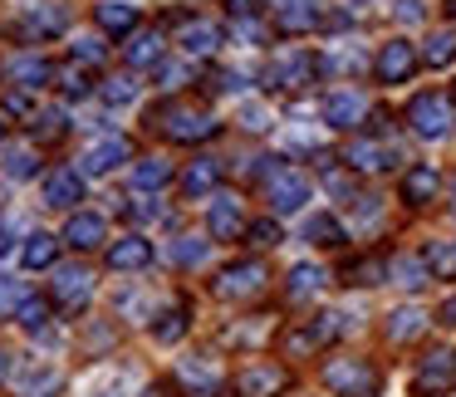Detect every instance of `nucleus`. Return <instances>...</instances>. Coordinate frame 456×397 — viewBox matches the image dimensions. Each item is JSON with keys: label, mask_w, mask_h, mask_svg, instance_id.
Segmentation results:
<instances>
[{"label": "nucleus", "mask_w": 456, "mask_h": 397, "mask_svg": "<svg viewBox=\"0 0 456 397\" xmlns=\"http://www.w3.org/2000/svg\"><path fill=\"white\" fill-rule=\"evenodd\" d=\"M397 20H422V0H397Z\"/></svg>", "instance_id": "3c124183"}, {"label": "nucleus", "mask_w": 456, "mask_h": 397, "mask_svg": "<svg viewBox=\"0 0 456 397\" xmlns=\"http://www.w3.org/2000/svg\"><path fill=\"white\" fill-rule=\"evenodd\" d=\"M246 240H250L256 250H270V246H280L285 236H280V221L270 216V221H250V226H246Z\"/></svg>", "instance_id": "a18cd8bd"}, {"label": "nucleus", "mask_w": 456, "mask_h": 397, "mask_svg": "<svg viewBox=\"0 0 456 397\" xmlns=\"http://www.w3.org/2000/svg\"><path fill=\"white\" fill-rule=\"evenodd\" d=\"M50 299L60 309H69V314H79V309L94 299V275H89V270H79V265L60 270V275H54V285H50Z\"/></svg>", "instance_id": "2eb2a0df"}, {"label": "nucleus", "mask_w": 456, "mask_h": 397, "mask_svg": "<svg viewBox=\"0 0 456 397\" xmlns=\"http://www.w3.org/2000/svg\"><path fill=\"white\" fill-rule=\"evenodd\" d=\"M148 265H152L148 236H118L109 246V270H118V275H133V270H148Z\"/></svg>", "instance_id": "393cba45"}, {"label": "nucleus", "mask_w": 456, "mask_h": 397, "mask_svg": "<svg viewBox=\"0 0 456 397\" xmlns=\"http://www.w3.org/2000/svg\"><path fill=\"white\" fill-rule=\"evenodd\" d=\"M50 314H54V299H25L20 309H15V319H20L25 334H40V328H50Z\"/></svg>", "instance_id": "58836bf2"}, {"label": "nucleus", "mask_w": 456, "mask_h": 397, "mask_svg": "<svg viewBox=\"0 0 456 397\" xmlns=\"http://www.w3.org/2000/svg\"><path fill=\"white\" fill-rule=\"evenodd\" d=\"M60 240H64L69 250H99L103 240H109V221H103L99 211H74Z\"/></svg>", "instance_id": "b1692460"}, {"label": "nucleus", "mask_w": 456, "mask_h": 397, "mask_svg": "<svg viewBox=\"0 0 456 397\" xmlns=\"http://www.w3.org/2000/svg\"><path fill=\"white\" fill-rule=\"evenodd\" d=\"M99 93H103V103H109V109H128V103L138 99V79H133V74H118V79H109Z\"/></svg>", "instance_id": "37998d69"}, {"label": "nucleus", "mask_w": 456, "mask_h": 397, "mask_svg": "<svg viewBox=\"0 0 456 397\" xmlns=\"http://www.w3.org/2000/svg\"><path fill=\"white\" fill-rule=\"evenodd\" d=\"M0 167H5V177L30 182L35 172H40V158H35L30 142H11V148H0Z\"/></svg>", "instance_id": "473e14b6"}, {"label": "nucleus", "mask_w": 456, "mask_h": 397, "mask_svg": "<svg viewBox=\"0 0 456 397\" xmlns=\"http://www.w3.org/2000/svg\"><path fill=\"white\" fill-rule=\"evenodd\" d=\"M123 54H128L133 69H148V64L158 69V64H162V35H158V30H138V35L128 40V50H123Z\"/></svg>", "instance_id": "f704fd0d"}, {"label": "nucleus", "mask_w": 456, "mask_h": 397, "mask_svg": "<svg viewBox=\"0 0 456 397\" xmlns=\"http://www.w3.org/2000/svg\"><path fill=\"white\" fill-rule=\"evenodd\" d=\"M177 383L187 387V397H216L221 393V368L216 358H182Z\"/></svg>", "instance_id": "aec40b11"}, {"label": "nucleus", "mask_w": 456, "mask_h": 397, "mask_svg": "<svg viewBox=\"0 0 456 397\" xmlns=\"http://www.w3.org/2000/svg\"><path fill=\"white\" fill-rule=\"evenodd\" d=\"M240 128H250V133H265V128H270V113L260 109V103H246V109H240Z\"/></svg>", "instance_id": "de8ad7c7"}, {"label": "nucleus", "mask_w": 456, "mask_h": 397, "mask_svg": "<svg viewBox=\"0 0 456 397\" xmlns=\"http://www.w3.org/2000/svg\"><path fill=\"white\" fill-rule=\"evenodd\" d=\"M387 280H397L403 289H422L427 280H432V270H427V260H417V255H397L393 260V275Z\"/></svg>", "instance_id": "4c0bfd02"}, {"label": "nucleus", "mask_w": 456, "mask_h": 397, "mask_svg": "<svg viewBox=\"0 0 456 397\" xmlns=\"http://www.w3.org/2000/svg\"><path fill=\"white\" fill-rule=\"evenodd\" d=\"M211 289H216L221 299H250V295L265 289V265H260V260H236V265L221 270Z\"/></svg>", "instance_id": "9b49d317"}, {"label": "nucleus", "mask_w": 456, "mask_h": 397, "mask_svg": "<svg viewBox=\"0 0 456 397\" xmlns=\"http://www.w3.org/2000/svg\"><path fill=\"white\" fill-rule=\"evenodd\" d=\"M103 60H109V45L99 35H79L74 40V64H103Z\"/></svg>", "instance_id": "49530a36"}, {"label": "nucleus", "mask_w": 456, "mask_h": 397, "mask_svg": "<svg viewBox=\"0 0 456 397\" xmlns=\"http://www.w3.org/2000/svg\"><path fill=\"white\" fill-rule=\"evenodd\" d=\"M207 250H211V240H197V236H177V240H172V260H177L182 270L207 265Z\"/></svg>", "instance_id": "a19ab883"}, {"label": "nucleus", "mask_w": 456, "mask_h": 397, "mask_svg": "<svg viewBox=\"0 0 456 397\" xmlns=\"http://www.w3.org/2000/svg\"><path fill=\"white\" fill-rule=\"evenodd\" d=\"M314 74H319V60H314V54L285 50V54H275V60H270L265 84H270L275 93H295V89H305V84H314Z\"/></svg>", "instance_id": "0eeeda50"}, {"label": "nucleus", "mask_w": 456, "mask_h": 397, "mask_svg": "<svg viewBox=\"0 0 456 397\" xmlns=\"http://www.w3.org/2000/svg\"><path fill=\"white\" fill-rule=\"evenodd\" d=\"M422 260L432 270V280H456V240H432Z\"/></svg>", "instance_id": "c9c22d12"}, {"label": "nucleus", "mask_w": 456, "mask_h": 397, "mask_svg": "<svg viewBox=\"0 0 456 397\" xmlns=\"http://www.w3.org/2000/svg\"><path fill=\"white\" fill-rule=\"evenodd\" d=\"M142 397H172V393H167V383H152V387H142Z\"/></svg>", "instance_id": "6e6d98bb"}, {"label": "nucleus", "mask_w": 456, "mask_h": 397, "mask_svg": "<svg viewBox=\"0 0 456 397\" xmlns=\"http://www.w3.org/2000/svg\"><path fill=\"white\" fill-rule=\"evenodd\" d=\"M393 275V265H387L383 255H368V260H354V265L344 270L348 285H383V280Z\"/></svg>", "instance_id": "e433bc0d"}, {"label": "nucleus", "mask_w": 456, "mask_h": 397, "mask_svg": "<svg viewBox=\"0 0 456 397\" xmlns=\"http://www.w3.org/2000/svg\"><path fill=\"white\" fill-rule=\"evenodd\" d=\"M0 138H5V113H0Z\"/></svg>", "instance_id": "bf43d9fd"}, {"label": "nucleus", "mask_w": 456, "mask_h": 397, "mask_svg": "<svg viewBox=\"0 0 456 397\" xmlns=\"http://www.w3.org/2000/svg\"><path fill=\"white\" fill-rule=\"evenodd\" d=\"M64 387V368L50 363V358H25L15 368V393L20 397H54Z\"/></svg>", "instance_id": "1a4fd4ad"}, {"label": "nucleus", "mask_w": 456, "mask_h": 397, "mask_svg": "<svg viewBox=\"0 0 456 397\" xmlns=\"http://www.w3.org/2000/svg\"><path fill=\"white\" fill-rule=\"evenodd\" d=\"M54 79H60V93H64V99H89V93H94V79H89V69H79V64H69V69H60Z\"/></svg>", "instance_id": "c03bdc74"}, {"label": "nucleus", "mask_w": 456, "mask_h": 397, "mask_svg": "<svg viewBox=\"0 0 456 397\" xmlns=\"http://www.w3.org/2000/svg\"><path fill=\"white\" fill-rule=\"evenodd\" d=\"M436 319H442V324H446V328H456V295H452V299H446V304H442V309H436Z\"/></svg>", "instance_id": "864d4df0"}, {"label": "nucleus", "mask_w": 456, "mask_h": 397, "mask_svg": "<svg viewBox=\"0 0 456 397\" xmlns=\"http://www.w3.org/2000/svg\"><path fill=\"white\" fill-rule=\"evenodd\" d=\"M226 15L231 20H250L256 15V0H226Z\"/></svg>", "instance_id": "8fccbe9b"}, {"label": "nucleus", "mask_w": 456, "mask_h": 397, "mask_svg": "<svg viewBox=\"0 0 456 397\" xmlns=\"http://www.w3.org/2000/svg\"><path fill=\"white\" fill-rule=\"evenodd\" d=\"M30 133L35 138H64L69 133V118H64V109H45V113H30Z\"/></svg>", "instance_id": "79ce46f5"}, {"label": "nucleus", "mask_w": 456, "mask_h": 397, "mask_svg": "<svg viewBox=\"0 0 456 397\" xmlns=\"http://www.w3.org/2000/svg\"><path fill=\"white\" fill-rule=\"evenodd\" d=\"M344 162L354 172H393L397 162H403V148L387 142V138H358V142H348Z\"/></svg>", "instance_id": "9d476101"}, {"label": "nucleus", "mask_w": 456, "mask_h": 397, "mask_svg": "<svg viewBox=\"0 0 456 397\" xmlns=\"http://www.w3.org/2000/svg\"><path fill=\"white\" fill-rule=\"evenodd\" d=\"M177 45H182V54H191V60H207V54L221 50V25L187 20V25H182V35H177Z\"/></svg>", "instance_id": "cd10ccee"}, {"label": "nucleus", "mask_w": 456, "mask_h": 397, "mask_svg": "<svg viewBox=\"0 0 456 397\" xmlns=\"http://www.w3.org/2000/svg\"><path fill=\"white\" fill-rule=\"evenodd\" d=\"M324 25L319 0H275V30L280 35H309Z\"/></svg>", "instance_id": "a211bd4d"}, {"label": "nucleus", "mask_w": 456, "mask_h": 397, "mask_svg": "<svg viewBox=\"0 0 456 397\" xmlns=\"http://www.w3.org/2000/svg\"><path fill=\"white\" fill-rule=\"evenodd\" d=\"M207 231H211V240H236V236H246V211H240V201L231 197V191H216V201H211V216H207Z\"/></svg>", "instance_id": "5701e85b"}, {"label": "nucleus", "mask_w": 456, "mask_h": 397, "mask_svg": "<svg viewBox=\"0 0 456 397\" xmlns=\"http://www.w3.org/2000/svg\"><path fill=\"white\" fill-rule=\"evenodd\" d=\"M128 158H133L128 138H123V133H109V138H99V142L84 148L79 172H84V177H109V172L118 167V162H128Z\"/></svg>", "instance_id": "ddd939ff"}, {"label": "nucleus", "mask_w": 456, "mask_h": 397, "mask_svg": "<svg viewBox=\"0 0 456 397\" xmlns=\"http://www.w3.org/2000/svg\"><path fill=\"white\" fill-rule=\"evenodd\" d=\"M285 393V368L280 363H250L236 373V397H275Z\"/></svg>", "instance_id": "412c9836"}, {"label": "nucleus", "mask_w": 456, "mask_h": 397, "mask_svg": "<svg viewBox=\"0 0 456 397\" xmlns=\"http://www.w3.org/2000/svg\"><path fill=\"white\" fill-rule=\"evenodd\" d=\"M54 260H60V236H50V231H30L20 246V265L25 270H50Z\"/></svg>", "instance_id": "c85d7f7f"}, {"label": "nucleus", "mask_w": 456, "mask_h": 397, "mask_svg": "<svg viewBox=\"0 0 456 397\" xmlns=\"http://www.w3.org/2000/svg\"><path fill=\"white\" fill-rule=\"evenodd\" d=\"M427 324H432V314H427V309L403 304V309H393V314H387V338H393V344H412Z\"/></svg>", "instance_id": "c756f323"}, {"label": "nucleus", "mask_w": 456, "mask_h": 397, "mask_svg": "<svg viewBox=\"0 0 456 397\" xmlns=\"http://www.w3.org/2000/svg\"><path fill=\"white\" fill-rule=\"evenodd\" d=\"M152 128H162V138L167 142H182V148H191V142H211L221 133V123L211 118L207 109H187V103H172V109L152 113Z\"/></svg>", "instance_id": "f257e3e1"}, {"label": "nucleus", "mask_w": 456, "mask_h": 397, "mask_svg": "<svg viewBox=\"0 0 456 397\" xmlns=\"http://www.w3.org/2000/svg\"><path fill=\"white\" fill-rule=\"evenodd\" d=\"M54 64L45 60V54H15L11 64H5V79H11V89H20V93H40L45 84H54Z\"/></svg>", "instance_id": "4468645a"}, {"label": "nucleus", "mask_w": 456, "mask_h": 397, "mask_svg": "<svg viewBox=\"0 0 456 397\" xmlns=\"http://www.w3.org/2000/svg\"><path fill=\"white\" fill-rule=\"evenodd\" d=\"M84 201V172L79 167H54L45 177V207L54 211H79Z\"/></svg>", "instance_id": "f3484780"}, {"label": "nucleus", "mask_w": 456, "mask_h": 397, "mask_svg": "<svg viewBox=\"0 0 456 397\" xmlns=\"http://www.w3.org/2000/svg\"><path fill=\"white\" fill-rule=\"evenodd\" d=\"M187 328H191L187 304H167V309H158V314H152L148 334H152V344L172 348V344H182V338H187Z\"/></svg>", "instance_id": "bb28decb"}, {"label": "nucleus", "mask_w": 456, "mask_h": 397, "mask_svg": "<svg viewBox=\"0 0 456 397\" xmlns=\"http://www.w3.org/2000/svg\"><path fill=\"white\" fill-rule=\"evenodd\" d=\"M25 299H30V295H25V289H20V285H15V280H0V309H11V304H15V309H20V304H25Z\"/></svg>", "instance_id": "09e8293b"}, {"label": "nucleus", "mask_w": 456, "mask_h": 397, "mask_svg": "<svg viewBox=\"0 0 456 397\" xmlns=\"http://www.w3.org/2000/svg\"><path fill=\"white\" fill-rule=\"evenodd\" d=\"M94 20H99V30L113 35V40H133V35H138V5H133V0H99V5H94Z\"/></svg>", "instance_id": "4be33fe9"}, {"label": "nucleus", "mask_w": 456, "mask_h": 397, "mask_svg": "<svg viewBox=\"0 0 456 397\" xmlns=\"http://www.w3.org/2000/svg\"><path fill=\"white\" fill-rule=\"evenodd\" d=\"M452 60H456V35L452 30H436L432 40H427V50H422V64H427V69H446Z\"/></svg>", "instance_id": "ea45409f"}, {"label": "nucleus", "mask_w": 456, "mask_h": 397, "mask_svg": "<svg viewBox=\"0 0 456 397\" xmlns=\"http://www.w3.org/2000/svg\"><path fill=\"white\" fill-rule=\"evenodd\" d=\"M133 216L138 221H162V207H133Z\"/></svg>", "instance_id": "5fc2aeb1"}, {"label": "nucleus", "mask_w": 456, "mask_h": 397, "mask_svg": "<svg viewBox=\"0 0 456 397\" xmlns=\"http://www.w3.org/2000/svg\"><path fill=\"white\" fill-rule=\"evenodd\" d=\"M5 373H11V353L0 348V383H5Z\"/></svg>", "instance_id": "4d7b16f0"}, {"label": "nucleus", "mask_w": 456, "mask_h": 397, "mask_svg": "<svg viewBox=\"0 0 456 397\" xmlns=\"http://www.w3.org/2000/svg\"><path fill=\"white\" fill-rule=\"evenodd\" d=\"M417 64H422V54L407 40H387L373 60V74H378V84H407L417 74Z\"/></svg>", "instance_id": "f8f14e48"}, {"label": "nucleus", "mask_w": 456, "mask_h": 397, "mask_svg": "<svg viewBox=\"0 0 456 397\" xmlns=\"http://www.w3.org/2000/svg\"><path fill=\"white\" fill-rule=\"evenodd\" d=\"M436 191H442V172H436L432 162H417V167L403 172V201L407 207H427Z\"/></svg>", "instance_id": "a878e982"}, {"label": "nucleus", "mask_w": 456, "mask_h": 397, "mask_svg": "<svg viewBox=\"0 0 456 397\" xmlns=\"http://www.w3.org/2000/svg\"><path fill=\"white\" fill-rule=\"evenodd\" d=\"M452 211H456V201H452Z\"/></svg>", "instance_id": "052dcab7"}, {"label": "nucleus", "mask_w": 456, "mask_h": 397, "mask_svg": "<svg viewBox=\"0 0 456 397\" xmlns=\"http://www.w3.org/2000/svg\"><path fill=\"white\" fill-rule=\"evenodd\" d=\"M324 387L334 397H373L378 393V368L368 358H329Z\"/></svg>", "instance_id": "f03ea898"}, {"label": "nucleus", "mask_w": 456, "mask_h": 397, "mask_svg": "<svg viewBox=\"0 0 456 397\" xmlns=\"http://www.w3.org/2000/svg\"><path fill=\"white\" fill-rule=\"evenodd\" d=\"M344 334H348V314H344V309H324V314H314L305 328H295V334L285 338V353H295V358L319 353V348L338 344Z\"/></svg>", "instance_id": "7ed1b4c3"}, {"label": "nucleus", "mask_w": 456, "mask_h": 397, "mask_svg": "<svg viewBox=\"0 0 456 397\" xmlns=\"http://www.w3.org/2000/svg\"><path fill=\"white\" fill-rule=\"evenodd\" d=\"M324 265H314V260H299L295 270H289V280H285V295L289 299H309V295H319L324 289Z\"/></svg>", "instance_id": "2f4dec72"}, {"label": "nucleus", "mask_w": 456, "mask_h": 397, "mask_svg": "<svg viewBox=\"0 0 456 397\" xmlns=\"http://www.w3.org/2000/svg\"><path fill=\"white\" fill-rule=\"evenodd\" d=\"M158 79H162V89H182V69H177V64H158Z\"/></svg>", "instance_id": "603ef678"}, {"label": "nucleus", "mask_w": 456, "mask_h": 397, "mask_svg": "<svg viewBox=\"0 0 456 397\" xmlns=\"http://www.w3.org/2000/svg\"><path fill=\"white\" fill-rule=\"evenodd\" d=\"M221 177H226V162H221V158H197V162H191V167L177 177V187H182V197L197 201V197H216V191H221Z\"/></svg>", "instance_id": "6ab92c4d"}, {"label": "nucleus", "mask_w": 456, "mask_h": 397, "mask_svg": "<svg viewBox=\"0 0 456 397\" xmlns=\"http://www.w3.org/2000/svg\"><path fill=\"white\" fill-rule=\"evenodd\" d=\"M363 113H368V103H363V93H354V89H334L324 103H319V118H324L329 128H338V133L358 128Z\"/></svg>", "instance_id": "dca6fc26"}, {"label": "nucleus", "mask_w": 456, "mask_h": 397, "mask_svg": "<svg viewBox=\"0 0 456 397\" xmlns=\"http://www.w3.org/2000/svg\"><path fill=\"white\" fill-rule=\"evenodd\" d=\"M265 197H270V211H275V216H295V211H305V201L314 197V182H309L305 172H275V177L265 182Z\"/></svg>", "instance_id": "6e6552de"}, {"label": "nucleus", "mask_w": 456, "mask_h": 397, "mask_svg": "<svg viewBox=\"0 0 456 397\" xmlns=\"http://www.w3.org/2000/svg\"><path fill=\"white\" fill-rule=\"evenodd\" d=\"M15 30H20L25 45H45V40L69 30V11H64L60 0H30L20 11V25H15Z\"/></svg>", "instance_id": "20e7f679"}, {"label": "nucleus", "mask_w": 456, "mask_h": 397, "mask_svg": "<svg viewBox=\"0 0 456 397\" xmlns=\"http://www.w3.org/2000/svg\"><path fill=\"white\" fill-rule=\"evenodd\" d=\"M446 15H452V20H456V0H446Z\"/></svg>", "instance_id": "13d9d810"}, {"label": "nucleus", "mask_w": 456, "mask_h": 397, "mask_svg": "<svg viewBox=\"0 0 456 397\" xmlns=\"http://www.w3.org/2000/svg\"><path fill=\"white\" fill-rule=\"evenodd\" d=\"M407 128L427 142L446 138V133H452V99H446V93H417V99L407 103Z\"/></svg>", "instance_id": "39448f33"}, {"label": "nucleus", "mask_w": 456, "mask_h": 397, "mask_svg": "<svg viewBox=\"0 0 456 397\" xmlns=\"http://www.w3.org/2000/svg\"><path fill=\"white\" fill-rule=\"evenodd\" d=\"M305 240H309V246H324V250H338L348 240V231H344V221H338V216L319 211V216L305 221Z\"/></svg>", "instance_id": "7c9ffc66"}, {"label": "nucleus", "mask_w": 456, "mask_h": 397, "mask_svg": "<svg viewBox=\"0 0 456 397\" xmlns=\"http://www.w3.org/2000/svg\"><path fill=\"white\" fill-rule=\"evenodd\" d=\"M172 182H177V172L162 158H142L138 167H133V187L138 191H162V187H172Z\"/></svg>", "instance_id": "72a5a7b5"}, {"label": "nucleus", "mask_w": 456, "mask_h": 397, "mask_svg": "<svg viewBox=\"0 0 456 397\" xmlns=\"http://www.w3.org/2000/svg\"><path fill=\"white\" fill-rule=\"evenodd\" d=\"M456 387V353L452 348H432L412 373V397H446Z\"/></svg>", "instance_id": "423d86ee"}]
</instances>
